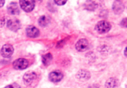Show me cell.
<instances>
[{
	"label": "cell",
	"mask_w": 127,
	"mask_h": 88,
	"mask_svg": "<svg viewBox=\"0 0 127 88\" xmlns=\"http://www.w3.org/2000/svg\"><path fill=\"white\" fill-rule=\"evenodd\" d=\"M124 9V5L120 1H115L113 4V10L116 14H120Z\"/></svg>",
	"instance_id": "cell-13"
},
{
	"label": "cell",
	"mask_w": 127,
	"mask_h": 88,
	"mask_svg": "<svg viewBox=\"0 0 127 88\" xmlns=\"http://www.w3.org/2000/svg\"><path fill=\"white\" fill-rule=\"evenodd\" d=\"M124 54H125V55L126 57H127V47H126L125 50V51H124Z\"/></svg>",
	"instance_id": "cell-21"
},
{
	"label": "cell",
	"mask_w": 127,
	"mask_h": 88,
	"mask_svg": "<svg viewBox=\"0 0 127 88\" xmlns=\"http://www.w3.org/2000/svg\"><path fill=\"white\" fill-rule=\"evenodd\" d=\"M63 77L64 75L61 71L56 70L50 73L49 75V79L53 83H58L62 80Z\"/></svg>",
	"instance_id": "cell-7"
},
{
	"label": "cell",
	"mask_w": 127,
	"mask_h": 88,
	"mask_svg": "<svg viewBox=\"0 0 127 88\" xmlns=\"http://www.w3.org/2000/svg\"><path fill=\"white\" fill-rule=\"evenodd\" d=\"M126 88H127V87H126Z\"/></svg>",
	"instance_id": "cell-22"
},
{
	"label": "cell",
	"mask_w": 127,
	"mask_h": 88,
	"mask_svg": "<svg viewBox=\"0 0 127 88\" xmlns=\"http://www.w3.org/2000/svg\"><path fill=\"white\" fill-rule=\"evenodd\" d=\"M7 26L12 31L16 32L21 27V23L18 19H9L7 22Z\"/></svg>",
	"instance_id": "cell-8"
},
{
	"label": "cell",
	"mask_w": 127,
	"mask_h": 88,
	"mask_svg": "<svg viewBox=\"0 0 127 88\" xmlns=\"http://www.w3.org/2000/svg\"><path fill=\"white\" fill-rule=\"evenodd\" d=\"M51 22V19L47 16H42L40 17L38 20L39 24L41 27H46Z\"/></svg>",
	"instance_id": "cell-14"
},
{
	"label": "cell",
	"mask_w": 127,
	"mask_h": 88,
	"mask_svg": "<svg viewBox=\"0 0 127 88\" xmlns=\"http://www.w3.org/2000/svg\"><path fill=\"white\" fill-rule=\"evenodd\" d=\"M119 85V81L115 78H110L106 81V88H118Z\"/></svg>",
	"instance_id": "cell-12"
},
{
	"label": "cell",
	"mask_w": 127,
	"mask_h": 88,
	"mask_svg": "<svg viewBox=\"0 0 127 88\" xmlns=\"http://www.w3.org/2000/svg\"><path fill=\"white\" fill-rule=\"evenodd\" d=\"M85 7L87 10L94 11L97 8V4L95 1H87L86 3H85Z\"/></svg>",
	"instance_id": "cell-15"
},
{
	"label": "cell",
	"mask_w": 127,
	"mask_h": 88,
	"mask_svg": "<svg viewBox=\"0 0 127 88\" xmlns=\"http://www.w3.org/2000/svg\"><path fill=\"white\" fill-rule=\"evenodd\" d=\"M121 25L125 27H127V18H125L121 22Z\"/></svg>",
	"instance_id": "cell-19"
},
{
	"label": "cell",
	"mask_w": 127,
	"mask_h": 88,
	"mask_svg": "<svg viewBox=\"0 0 127 88\" xmlns=\"http://www.w3.org/2000/svg\"><path fill=\"white\" fill-rule=\"evenodd\" d=\"M5 1H0V8H1L2 6H3Z\"/></svg>",
	"instance_id": "cell-20"
},
{
	"label": "cell",
	"mask_w": 127,
	"mask_h": 88,
	"mask_svg": "<svg viewBox=\"0 0 127 88\" xmlns=\"http://www.w3.org/2000/svg\"><path fill=\"white\" fill-rule=\"evenodd\" d=\"M29 65V62L26 59L24 58H19L16 60L13 63V67L15 69L23 70L26 69Z\"/></svg>",
	"instance_id": "cell-4"
},
{
	"label": "cell",
	"mask_w": 127,
	"mask_h": 88,
	"mask_svg": "<svg viewBox=\"0 0 127 88\" xmlns=\"http://www.w3.org/2000/svg\"><path fill=\"white\" fill-rule=\"evenodd\" d=\"M76 77L80 81H87L90 79V74L89 71L85 69H80L77 72Z\"/></svg>",
	"instance_id": "cell-10"
},
{
	"label": "cell",
	"mask_w": 127,
	"mask_h": 88,
	"mask_svg": "<svg viewBox=\"0 0 127 88\" xmlns=\"http://www.w3.org/2000/svg\"><path fill=\"white\" fill-rule=\"evenodd\" d=\"M19 5H20L21 9H23L26 12H31L33 10L35 6V1H19Z\"/></svg>",
	"instance_id": "cell-3"
},
{
	"label": "cell",
	"mask_w": 127,
	"mask_h": 88,
	"mask_svg": "<svg viewBox=\"0 0 127 88\" xmlns=\"http://www.w3.org/2000/svg\"><path fill=\"white\" fill-rule=\"evenodd\" d=\"M111 29V25L106 21H101L97 24L95 26V30L99 34H105L108 32Z\"/></svg>",
	"instance_id": "cell-1"
},
{
	"label": "cell",
	"mask_w": 127,
	"mask_h": 88,
	"mask_svg": "<svg viewBox=\"0 0 127 88\" xmlns=\"http://www.w3.org/2000/svg\"><path fill=\"white\" fill-rule=\"evenodd\" d=\"M52 60V56L51 53H47L42 57V63L45 66H47L50 64Z\"/></svg>",
	"instance_id": "cell-16"
},
{
	"label": "cell",
	"mask_w": 127,
	"mask_h": 88,
	"mask_svg": "<svg viewBox=\"0 0 127 88\" xmlns=\"http://www.w3.org/2000/svg\"><path fill=\"white\" fill-rule=\"evenodd\" d=\"M36 78H37V74H36V73L32 71H29L26 72L23 76V81L26 85L30 86L33 83V82L35 81Z\"/></svg>",
	"instance_id": "cell-2"
},
{
	"label": "cell",
	"mask_w": 127,
	"mask_h": 88,
	"mask_svg": "<svg viewBox=\"0 0 127 88\" xmlns=\"http://www.w3.org/2000/svg\"><path fill=\"white\" fill-rule=\"evenodd\" d=\"M26 34L31 38H36L39 35V30L33 25H29L26 28Z\"/></svg>",
	"instance_id": "cell-9"
},
{
	"label": "cell",
	"mask_w": 127,
	"mask_h": 88,
	"mask_svg": "<svg viewBox=\"0 0 127 88\" xmlns=\"http://www.w3.org/2000/svg\"><path fill=\"white\" fill-rule=\"evenodd\" d=\"M67 1H63V0H58V1H57V0H56V1H54V3H56V4H57V5H59V6H62V5H64V4L66 3Z\"/></svg>",
	"instance_id": "cell-18"
},
{
	"label": "cell",
	"mask_w": 127,
	"mask_h": 88,
	"mask_svg": "<svg viewBox=\"0 0 127 88\" xmlns=\"http://www.w3.org/2000/svg\"><path fill=\"white\" fill-rule=\"evenodd\" d=\"M7 9H8V13L11 14H13V15L19 14V13H20L19 6L16 3H11L8 6Z\"/></svg>",
	"instance_id": "cell-11"
},
{
	"label": "cell",
	"mask_w": 127,
	"mask_h": 88,
	"mask_svg": "<svg viewBox=\"0 0 127 88\" xmlns=\"http://www.w3.org/2000/svg\"><path fill=\"white\" fill-rule=\"evenodd\" d=\"M14 48L13 46L9 44H6L2 47L1 50V54L4 58H9L13 55Z\"/></svg>",
	"instance_id": "cell-6"
},
{
	"label": "cell",
	"mask_w": 127,
	"mask_h": 88,
	"mask_svg": "<svg viewBox=\"0 0 127 88\" xmlns=\"http://www.w3.org/2000/svg\"><path fill=\"white\" fill-rule=\"evenodd\" d=\"M89 41L85 39H81L77 42L75 45V48L79 52H83L86 51L89 48Z\"/></svg>",
	"instance_id": "cell-5"
},
{
	"label": "cell",
	"mask_w": 127,
	"mask_h": 88,
	"mask_svg": "<svg viewBox=\"0 0 127 88\" xmlns=\"http://www.w3.org/2000/svg\"><path fill=\"white\" fill-rule=\"evenodd\" d=\"M4 88H21L19 84H16V83H13L7 86L4 87Z\"/></svg>",
	"instance_id": "cell-17"
}]
</instances>
